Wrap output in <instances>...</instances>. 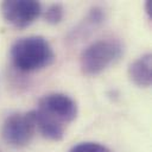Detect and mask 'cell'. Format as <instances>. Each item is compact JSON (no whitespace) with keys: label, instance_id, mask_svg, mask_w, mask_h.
<instances>
[{"label":"cell","instance_id":"cell-1","mask_svg":"<svg viewBox=\"0 0 152 152\" xmlns=\"http://www.w3.org/2000/svg\"><path fill=\"white\" fill-rule=\"evenodd\" d=\"M36 128L50 140H62L66 126L77 115V104L68 95L52 93L38 101L37 109L32 110Z\"/></svg>","mask_w":152,"mask_h":152},{"label":"cell","instance_id":"cell-2","mask_svg":"<svg viewBox=\"0 0 152 152\" xmlns=\"http://www.w3.org/2000/svg\"><path fill=\"white\" fill-rule=\"evenodd\" d=\"M11 58L18 70L28 72L49 66L55 59V53L44 37L30 36L13 43Z\"/></svg>","mask_w":152,"mask_h":152},{"label":"cell","instance_id":"cell-3","mask_svg":"<svg viewBox=\"0 0 152 152\" xmlns=\"http://www.w3.org/2000/svg\"><path fill=\"white\" fill-rule=\"evenodd\" d=\"M122 44L116 39H100L87 46L80 59L84 75L94 76L106 70L122 55Z\"/></svg>","mask_w":152,"mask_h":152},{"label":"cell","instance_id":"cell-4","mask_svg":"<svg viewBox=\"0 0 152 152\" xmlns=\"http://www.w3.org/2000/svg\"><path fill=\"white\" fill-rule=\"evenodd\" d=\"M33 112L14 113L6 118L2 124L1 135L6 144L12 147H24L33 138L36 132Z\"/></svg>","mask_w":152,"mask_h":152},{"label":"cell","instance_id":"cell-5","mask_svg":"<svg viewBox=\"0 0 152 152\" xmlns=\"http://www.w3.org/2000/svg\"><path fill=\"white\" fill-rule=\"evenodd\" d=\"M1 13L8 24L26 27L40 15L42 5L33 0H8L1 4Z\"/></svg>","mask_w":152,"mask_h":152},{"label":"cell","instance_id":"cell-6","mask_svg":"<svg viewBox=\"0 0 152 152\" xmlns=\"http://www.w3.org/2000/svg\"><path fill=\"white\" fill-rule=\"evenodd\" d=\"M151 53L142 55L138 59H135L128 68V76L131 81L139 87H150L152 81V71H151Z\"/></svg>","mask_w":152,"mask_h":152},{"label":"cell","instance_id":"cell-7","mask_svg":"<svg viewBox=\"0 0 152 152\" xmlns=\"http://www.w3.org/2000/svg\"><path fill=\"white\" fill-rule=\"evenodd\" d=\"M63 15H64V10L61 4H53L49 6L44 14L46 21L50 24H58L62 20Z\"/></svg>","mask_w":152,"mask_h":152},{"label":"cell","instance_id":"cell-8","mask_svg":"<svg viewBox=\"0 0 152 152\" xmlns=\"http://www.w3.org/2000/svg\"><path fill=\"white\" fill-rule=\"evenodd\" d=\"M69 152H112L108 147L97 142H81L74 146Z\"/></svg>","mask_w":152,"mask_h":152}]
</instances>
